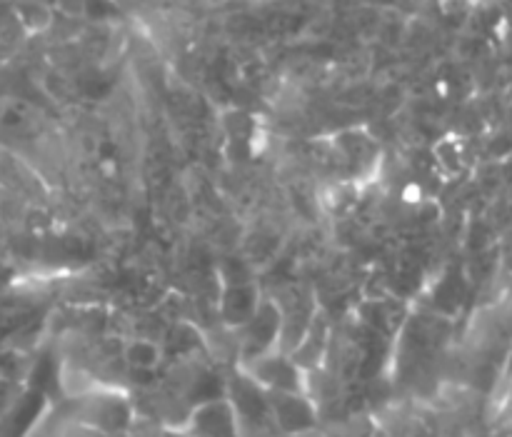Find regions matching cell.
Masks as SVG:
<instances>
[{"mask_svg": "<svg viewBox=\"0 0 512 437\" xmlns=\"http://www.w3.org/2000/svg\"><path fill=\"white\" fill-rule=\"evenodd\" d=\"M248 375L265 390H303L300 365L280 353H265L248 360Z\"/></svg>", "mask_w": 512, "mask_h": 437, "instance_id": "cell-4", "label": "cell"}, {"mask_svg": "<svg viewBox=\"0 0 512 437\" xmlns=\"http://www.w3.org/2000/svg\"><path fill=\"white\" fill-rule=\"evenodd\" d=\"M180 430L188 437H240V418L228 398H208L190 408Z\"/></svg>", "mask_w": 512, "mask_h": 437, "instance_id": "cell-2", "label": "cell"}, {"mask_svg": "<svg viewBox=\"0 0 512 437\" xmlns=\"http://www.w3.org/2000/svg\"><path fill=\"white\" fill-rule=\"evenodd\" d=\"M133 405L120 390L93 388L75 398V423L103 430L110 435H125L133 428Z\"/></svg>", "mask_w": 512, "mask_h": 437, "instance_id": "cell-1", "label": "cell"}, {"mask_svg": "<svg viewBox=\"0 0 512 437\" xmlns=\"http://www.w3.org/2000/svg\"><path fill=\"white\" fill-rule=\"evenodd\" d=\"M255 308H258V295H255L253 285L235 283L233 288L225 290L223 295V315L230 325H245L253 318Z\"/></svg>", "mask_w": 512, "mask_h": 437, "instance_id": "cell-5", "label": "cell"}, {"mask_svg": "<svg viewBox=\"0 0 512 437\" xmlns=\"http://www.w3.org/2000/svg\"><path fill=\"white\" fill-rule=\"evenodd\" d=\"M123 360L133 373H155V368L163 360V348L158 343H153V340L135 338L130 343H125Z\"/></svg>", "mask_w": 512, "mask_h": 437, "instance_id": "cell-6", "label": "cell"}, {"mask_svg": "<svg viewBox=\"0 0 512 437\" xmlns=\"http://www.w3.org/2000/svg\"><path fill=\"white\" fill-rule=\"evenodd\" d=\"M270 420L285 433H303L315 425V408L303 390H268Z\"/></svg>", "mask_w": 512, "mask_h": 437, "instance_id": "cell-3", "label": "cell"}, {"mask_svg": "<svg viewBox=\"0 0 512 437\" xmlns=\"http://www.w3.org/2000/svg\"><path fill=\"white\" fill-rule=\"evenodd\" d=\"M65 437H123V435H110V433H103V430H95V428H88V425L75 423L65 430Z\"/></svg>", "mask_w": 512, "mask_h": 437, "instance_id": "cell-7", "label": "cell"}]
</instances>
